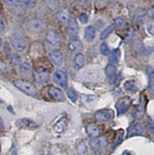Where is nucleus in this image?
Here are the masks:
<instances>
[{"instance_id":"ddd939ff","label":"nucleus","mask_w":154,"mask_h":155,"mask_svg":"<svg viewBox=\"0 0 154 155\" xmlns=\"http://www.w3.org/2000/svg\"><path fill=\"white\" fill-rule=\"evenodd\" d=\"M49 93L53 99L58 100V101H63L64 100V94L61 91V90L58 89V87H51L49 89Z\"/></svg>"},{"instance_id":"f3484780","label":"nucleus","mask_w":154,"mask_h":155,"mask_svg":"<svg viewBox=\"0 0 154 155\" xmlns=\"http://www.w3.org/2000/svg\"><path fill=\"white\" fill-rule=\"evenodd\" d=\"M57 19L59 21H61L63 23L66 22H69V19H70V12L67 9H61L58 12H57Z\"/></svg>"},{"instance_id":"b1692460","label":"nucleus","mask_w":154,"mask_h":155,"mask_svg":"<svg viewBox=\"0 0 154 155\" xmlns=\"http://www.w3.org/2000/svg\"><path fill=\"white\" fill-rule=\"evenodd\" d=\"M69 48L73 51H78L82 50V44L78 39H71L69 43Z\"/></svg>"},{"instance_id":"bb28decb","label":"nucleus","mask_w":154,"mask_h":155,"mask_svg":"<svg viewBox=\"0 0 154 155\" xmlns=\"http://www.w3.org/2000/svg\"><path fill=\"white\" fill-rule=\"evenodd\" d=\"M113 31V26L112 25H110V26H108L106 28L101 32V35H100V39L101 40H103V39H106V37H108L110 33Z\"/></svg>"},{"instance_id":"6e6552de","label":"nucleus","mask_w":154,"mask_h":155,"mask_svg":"<svg viewBox=\"0 0 154 155\" xmlns=\"http://www.w3.org/2000/svg\"><path fill=\"white\" fill-rule=\"evenodd\" d=\"M28 28L31 31H41L45 28V24L39 19H31L28 22Z\"/></svg>"},{"instance_id":"4c0bfd02","label":"nucleus","mask_w":154,"mask_h":155,"mask_svg":"<svg viewBox=\"0 0 154 155\" xmlns=\"http://www.w3.org/2000/svg\"><path fill=\"white\" fill-rule=\"evenodd\" d=\"M7 69H8V68H7V65L5 63L0 61V72H5V71H7Z\"/></svg>"},{"instance_id":"f704fd0d","label":"nucleus","mask_w":154,"mask_h":155,"mask_svg":"<svg viewBox=\"0 0 154 155\" xmlns=\"http://www.w3.org/2000/svg\"><path fill=\"white\" fill-rule=\"evenodd\" d=\"M79 20H80V22H81V23L86 24L87 22L89 21V17L87 15H85V13H82V15H79Z\"/></svg>"},{"instance_id":"ea45409f","label":"nucleus","mask_w":154,"mask_h":155,"mask_svg":"<svg viewBox=\"0 0 154 155\" xmlns=\"http://www.w3.org/2000/svg\"><path fill=\"white\" fill-rule=\"evenodd\" d=\"M149 15L151 18H153V16H154V15H153V8H152V7L149 10Z\"/></svg>"},{"instance_id":"423d86ee","label":"nucleus","mask_w":154,"mask_h":155,"mask_svg":"<svg viewBox=\"0 0 154 155\" xmlns=\"http://www.w3.org/2000/svg\"><path fill=\"white\" fill-rule=\"evenodd\" d=\"M108 145V141L104 137H95L91 138L90 146L93 150H99Z\"/></svg>"},{"instance_id":"79ce46f5","label":"nucleus","mask_w":154,"mask_h":155,"mask_svg":"<svg viewBox=\"0 0 154 155\" xmlns=\"http://www.w3.org/2000/svg\"><path fill=\"white\" fill-rule=\"evenodd\" d=\"M1 46H2V40L0 38V48H1Z\"/></svg>"},{"instance_id":"9d476101","label":"nucleus","mask_w":154,"mask_h":155,"mask_svg":"<svg viewBox=\"0 0 154 155\" xmlns=\"http://www.w3.org/2000/svg\"><path fill=\"white\" fill-rule=\"evenodd\" d=\"M35 79L37 81V83L39 84H46L50 80V75L49 72L45 70H40L35 72Z\"/></svg>"},{"instance_id":"a878e982","label":"nucleus","mask_w":154,"mask_h":155,"mask_svg":"<svg viewBox=\"0 0 154 155\" xmlns=\"http://www.w3.org/2000/svg\"><path fill=\"white\" fill-rule=\"evenodd\" d=\"M46 7L48 8V10L53 12L57 9L58 7V0H45Z\"/></svg>"},{"instance_id":"0eeeda50","label":"nucleus","mask_w":154,"mask_h":155,"mask_svg":"<svg viewBox=\"0 0 154 155\" xmlns=\"http://www.w3.org/2000/svg\"><path fill=\"white\" fill-rule=\"evenodd\" d=\"M130 106V99L129 97H122L120 98L119 101L116 104V109H117V112L120 115V114H124L126 110L129 109V107Z\"/></svg>"},{"instance_id":"c756f323","label":"nucleus","mask_w":154,"mask_h":155,"mask_svg":"<svg viewBox=\"0 0 154 155\" xmlns=\"http://www.w3.org/2000/svg\"><path fill=\"white\" fill-rule=\"evenodd\" d=\"M77 151L79 153V155H86L87 154V151H88V150H87V146L85 145L84 142H79L77 144Z\"/></svg>"},{"instance_id":"dca6fc26","label":"nucleus","mask_w":154,"mask_h":155,"mask_svg":"<svg viewBox=\"0 0 154 155\" xmlns=\"http://www.w3.org/2000/svg\"><path fill=\"white\" fill-rule=\"evenodd\" d=\"M73 63H74V69L75 70H81L84 67V64H85L84 54H82L81 52H78L74 57V62Z\"/></svg>"},{"instance_id":"4468645a","label":"nucleus","mask_w":154,"mask_h":155,"mask_svg":"<svg viewBox=\"0 0 154 155\" xmlns=\"http://www.w3.org/2000/svg\"><path fill=\"white\" fill-rule=\"evenodd\" d=\"M87 133L90 138H95L99 136L100 130L96 124H90L87 127Z\"/></svg>"},{"instance_id":"20e7f679","label":"nucleus","mask_w":154,"mask_h":155,"mask_svg":"<svg viewBox=\"0 0 154 155\" xmlns=\"http://www.w3.org/2000/svg\"><path fill=\"white\" fill-rule=\"evenodd\" d=\"M11 44L15 47V49L18 51H24L27 48V44L25 39L23 36L19 35H13L11 38Z\"/></svg>"},{"instance_id":"c85d7f7f","label":"nucleus","mask_w":154,"mask_h":155,"mask_svg":"<svg viewBox=\"0 0 154 155\" xmlns=\"http://www.w3.org/2000/svg\"><path fill=\"white\" fill-rule=\"evenodd\" d=\"M114 24H115V26L117 27V28L120 29V30L125 29L126 25V20L123 17H116L114 19Z\"/></svg>"},{"instance_id":"e433bc0d","label":"nucleus","mask_w":154,"mask_h":155,"mask_svg":"<svg viewBox=\"0 0 154 155\" xmlns=\"http://www.w3.org/2000/svg\"><path fill=\"white\" fill-rule=\"evenodd\" d=\"M4 2L8 6H15L17 4V0H4Z\"/></svg>"},{"instance_id":"2eb2a0df","label":"nucleus","mask_w":154,"mask_h":155,"mask_svg":"<svg viewBox=\"0 0 154 155\" xmlns=\"http://www.w3.org/2000/svg\"><path fill=\"white\" fill-rule=\"evenodd\" d=\"M96 35V30L94 27L88 26L85 29V38L88 40L89 42H92Z\"/></svg>"},{"instance_id":"39448f33","label":"nucleus","mask_w":154,"mask_h":155,"mask_svg":"<svg viewBox=\"0 0 154 155\" xmlns=\"http://www.w3.org/2000/svg\"><path fill=\"white\" fill-rule=\"evenodd\" d=\"M15 125L21 129H26V130H35L38 127V125L36 122H34L33 120L30 118H22L19 119L15 122Z\"/></svg>"},{"instance_id":"a19ab883","label":"nucleus","mask_w":154,"mask_h":155,"mask_svg":"<svg viewBox=\"0 0 154 155\" xmlns=\"http://www.w3.org/2000/svg\"><path fill=\"white\" fill-rule=\"evenodd\" d=\"M3 127V121H2V119L0 118V130H1Z\"/></svg>"},{"instance_id":"5701e85b","label":"nucleus","mask_w":154,"mask_h":155,"mask_svg":"<svg viewBox=\"0 0 154 155\" xmlns=\"http://www.w3.org/2000/svg\"><path fill=\"white\" fill-rule=\"evenodd\" d=\"M68 30H69V32L70 33L71 35H76L77 31H78V24L76 22V20H74V19L69 20Z\"/></svg>"},{"instance_id":"412c9836","label":"nucleus","mask_w":154,"mask_h":155,"mask_svg":"<svg viewBox=\"0 0 154 155\" xmlns=\"http://www.w3.org/2000/svg\"><path fill=\"white\" fill-rule=\"evenodd\" d=\"M110 64H116L119 59H120V56H121V51H120L119 49H115L111 51V53H110Z\"/></svg>"},{"instance_id":"7ed1b4c3","label":"nucleus","mask_w":154,"mask_h":155,"mask_svg":"<svg viewBox=\"0 0 154 155\" xmlns=\"http://www.w3.org/2000/svg\"><path fill=\"white\" fill-rule=\"evenodd\" d=\"M94 117H95V119L98 121V122L106 123V122H109V121H110L112 119L113 111L111 110H108V109L100 110L95 112Z\"/></svg>"},{"instance_id":"7c9ffc66","label":"nucleus","mask_w":154,"mask_h":155,"mask_svg":"<svg viewBox=\"0 0 154 155\" xmlns=\"http://www.w3.org/2000/svg\"><path fill=\"white\" fill-rule=\"evenodd\" d=\"M100 52L102 53L103 55L105 56H108L110 55V50L109 48V46L106 45L105 42L101 44V46H100Z\"/></svg>"},{"instance_id":"393cba45","label":"nucleus","mask_w":154,"mask_h":155,"mask_svg":"<svg viewBox=\"0 0 154 155\" xmlns=\"http://www.w3.org/2000/svg\"><path fill=\"white\" fill-rule=\"evenodd\" d=\"M66 127H67V122H66V120L65 119H61L60 121H58V122L54 125V131L56 133H61L63 132L65 130H66Z\"/></svg>"},{"instance_id":"9b49d317","label":"nucleus","mask_w":154,"mask_h":155,"mask_svg":"<svg viewBox=\"0 0 154 155\" xmlns=\"http://www.w3.org/2000/svg\"><path fill=\"white\" fill-rule=\"evenodd\" d=\"M46 40L47 42H48L49 45L51 46H57L58 43H59V37H58V35L54 31H49L48 32H47L46 35Z\"/></svg>"},{"instance_id":"f257e3e1","label":"nucleus","mask_w":154,"mask_h":155,"mask_svg":"<svg viewBox=\"0 0 154 155\" xmlns=\"http://www.w3.org/2000/svg\"><path fill=\"white\" fill-rule=\"evenodd\" d=\"M13 85H15L19 91H23L24 93L28 94V95L34 96V95H36V93H37L35 87L33 85H31V83L27 82V81L18 79V80L13 81Z\"/></svg>"},{"instance_id":"c9c22d12","label":"nucleus","mask_w":154,"mask_h":155,"mask_svg":"<svg viewBox=\"0 0 154 155\" xmlns=\"http://www.w3.org/2000/svg\"><path fill=\"white\" fill-rule=\"evenodd\" d=\"M146 27H148V31L150 33L151 35H153V23L152 22H149L146 24Z\"/></svg>"},{"instance_id":"58836bf2","label":"nucleus","mask_w":154,"mask_h":155,"mask_svg":"<svg viewBox=\"0 0 154 155\" xmlns=\"http://www.w3.org/2000/svg\"><path fill=\"white\" fill-rule=\"evenodd\" d=\"M5 30V23L2 19H0V32Z\"/></svg>"},{"instance_id":"1a4fd4ad","label":"nucleus","mask_w":154,"mask_h":155,"mask_svg":"<svg viewBox=\"0 0 154 155\" xmlns=\"http://www.w3.org/2000/svg\"><path fill=\"white\" fill-rule=\"evenodd\" d=\"M144 133V127L142 126V124L140 123H136L133 126H131L129 129V132H128V138L134 136V135H141V134Z\"/></svg>"},{"instance_id":"a211bd4d","label":"nucleus","mask_w":154,"mask_h":155,"mask_svg":"<svg viewBox=\"0 0 154 155\" xmlns=\"http://www.w3.org/2000/svg\"><path fill=\"white\" fill-rule=\"evenodd\" d=\"M106 74L108 76L110 80H113L116 76V72H117V70H116V67L113 65V64H109L108 66L106 67Z\"/></svg>"},{"instance_id":"72a5a7b5","label":"nucleus","mask_w":154,"mask_h":155,"mask_svg":"<svg viewBox=\"0 0 154 155\" xmlns=\"http://www.w3.org/2000/svg\"><path fill=\"white\" fill-rule=\"evenodd\" d=\"M20 61H21V57H20L17 53H13L11 55V63L13 65H19Z\"/></svg>"},{"instance_id":"473e14b6","label":"nucleus","mask_w":154,"mask_h":155,"mask_svg":"<svg viewBox=\"0 0 154 155\" xmlns=\"http://www.w3.org/2000/svg\"><path fill=\"white\" fill-rule=\"evenodd\" d=\"M82 99L85 104H90L95 101V96L94 95H84Z\"/></svg>"},{"instance_id":"f8f14e48","label":"nucleus","mask_w":154,"mask_h":155,"mask_svg":"<svg viewBox=\"0 0 154 155\" xmlns=\"http://www.w3.org/2000/svg\"><path fill=\"white\" fill-rule=\"evenodd\" d=\"M50 58L52 61V63L54 65H56V66H60L63 62V54L59 50L52 51L50 53Z\"/></svg>"},{"instance_id":"2f4dec72","label":"nucleus","mask_w":154,"mask_h":155,"mask_svg":"<svg viewBox=\"0 0 154 155\" xmlns=\"http://www.w3.org/2000/svg\"><path fill=\"white\" fill-rule=\"evenodd\" d=\"M23 6L25 8H28V9H31V8H33V7H35L36 5V1L35 0H25V1L22 2Z\"/></svg>"},{"instance_id":"cd10ccee","label":"nucleus","mask_w":154,"mask_h":155,"mask_svg":"<svg viewBox=\"0 0 154 155\" xmlns=\"http://www.w3.org/2000/svg\"><path fill=\"white\" fill-rule=\"evenodd\" d=\"M67 95H68V97L70 99V101H72V102H76V100L78 98L76 91L73 90L72 87H69V89L67 90Z\"/></svg>"},{"instance_id":"6ab92c4d","label":"nucleus","mask_w":154,"mask_h":155,"mask_svg":"<svg viewBox=\"0 0 154 155\" xmlns=\"http://www.w3.org/2000/svg\"><path fill=\"white\" fill-rule=\"evenodd\" d=\"M145 18V12L143 9H137L134 12V15H133V22L139 24L143 22V20Z\"/></svg>"},{"instance_id":"4be33fe9","label":"nucleus","mask_w":154,"mask_h":155,"mask_svg":"<svg viewBox=\"0 0 154 155\" xmlns=\"http://www.w3.org/2000/svg\"><path fill=\"white\" fill-rule=\"evenodd\" d=\"M20 71L22 72V74L26 75V76H31V67L28 62H23L21 65H20Z\"/></svg>"},{"instance_id":"f03ea898","label":"nucleus","mask_w":154,"mask_h":155,"mask_svg":"<svg viewBox=\"0 0 154 155\" xmlns=\"http://www.w3.org/2000/svg\"><path fill=\"white\" fill-rule=\"evenodd\" d=\"M53 81L62 89H66L68 84V74L64 70H56L52 75Z\"/></svg>"},{"instance_id":"aec40b11","label":"nucleus","mask_w":154,"mask_h":155,"mask_svg":"<svg viewBox=\"0 0 154 155\" xmlns=\"http://www.w3.org/2000/svg\"><path fill=\"white\" fill-rule=\"evenodd\" d=\"M124 89L126 91H128L129 93H135L137 91V86L135 85V83L131 80H129L125 82L124 84Z\"/></svg>"}]
</instances>
